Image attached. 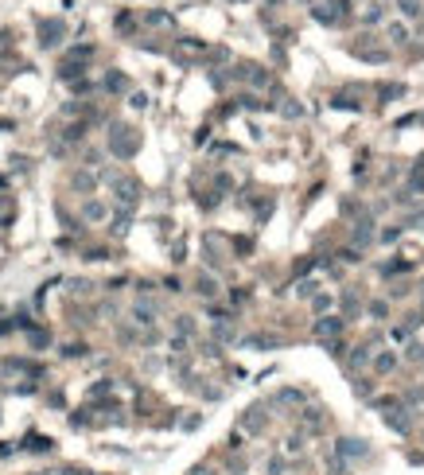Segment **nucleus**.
Listing matches in <instances>:
<instances>
[{"instance_id": "obj_4", "label": "nucleus", "mask_w": 424, "mask_h": 475, "mask_svg": "<svg viewBox=\"0 0 424 475\" xmlns=\"http://www.w3.org/2000/svg\"><path fill=\"white\" fill-rule=\"evenodd\" d=\"M354 246H370V238H374V230H370V218H362V222H354Z\"/></svg>"}, {"instance_id": "obj_7", "label": "nucleus", "mask_w": 424, "mask_h": 475, "mask_svg": "<svg viewBox=\"0 0 424 475\" xmlns=\"http://www.w3.org/2000/svg\"><path fill=\"white\" fill-rule=\"evenodd\" d=\"M311 16H315L319 24H338V12L331 8V4H319V8H311Z\"/></svg>"}, {"instance_id": "obj_2", "label": "nucleus", "mask_w": 424, "mask_h": 475, "mask_svg": "<svg viewBox=\"0 0 424 475\" xmlns=\"http://www.w3.org/2000/svg\"><path fill=\"white\" fill-rule=\"evenodd\" d=\"M338 331H343V320H338V315H327V320L315 324V335H319V339H335Z\"/></svg>"}, {"instance_id": "obj_14", "label": "nucleus", "mask_w": 424, "mask_h": 475, "mask_svg": "<svg viewBox=\"0 0 424 475\" xmlns=\"http://www.w3.org/2000/svg\"><path fill=\"white\" fill-rule=\"evenodd\" d=\"M393 362H397L393 355H378V362H374V366H378V370L385 374V370H393Z\"/></svg>"}, {"instance_id": "obj_3", "label": "nucleus", "mask_w": 424, "mask_h": 475, "mask_svg": "<svg viewBox=\"0 0 424 475\" xmlns=\"http://www.w3.org/2000/svg\"><path fill=\"white\" fill-rule=\"evenodd\" d=\"M62 31H66V28H62L59 20H47L43 28H39V35H43V47H55V43H59V35H62Z\"/></svg>"}, {"instance_id": "obj_19", "label": "nucleus", "mask_w": 424, "mask_h": 475, "mask_svg": "<svg viewBox=\"0 0 424 475\" xmlns=\"http://www.w3.org/2000/svg\"><path fill=\"white\" fill-rule=\"evenodd\" d=\"M195 327H191V315H179V335H191Z\"/></svg>"}, {"instance_id": "obj_9", "label": "nucleus", "mask_w": 424, "mask_h": 475, "mask_svg": "<svg viewBox=\"0 0 424 475\" xmlns=\"http://www.w3.org/2000/svg\"><path fill=\"white\" fill-rule=\"evenodd\" d=\"M389 39H393V43H405V39H409L405 24H389Z\"/></svg>"}, {"instance_id": "obj_12", "label": "nucleus", "mask_w": 424, "mask_h": 475, "mask_svg": "<svg viewBox=\"0 0 424 475\" xmlns=\"http://www.w3.org/2000/svg\"><path fill=\"white\" fill-rule=\"evenodd\" d=\"M129 82H125V74H109L105 78V90H125Z\"/></svg>"}, {"instance_id": "obj_5", "label": "nucleus", "mask_w": 424, "mask_h": 475, "mask_svg": "<svg viewBox=\"0 0 424 475\" xmlns=\"http://www.w3.org/2000/svg\"><path fill=\"white\" fill-rule=\"evenodd\" d=\"M358 51V59H366V62H385L389 59V51H381V47H354Z\"/></svg>"}, {"instance_id": "obj_8", "label": "nucleus", "mask_w": 424, "mask_h": 475, "mask_svg": "<svg viewBox=\"0 0 424 475\" xmlns=\"http://www.w3.org/2000/svg\"><path fill=\"white\" fill-rule=\"evenodd\" d=\"M343 456H366V440H343Z\"/></svg>"}, {"instance_id": "obj_20", "label": "nucleus", "mask_w": 424, "mask_h": 475, "mask_svg": "<svg viewBox=\"0 0 424 475\" xmlns=\"http://www.w3.org/2000/svg\"><path fill=\"white\" fill-rule=\"evenodd\" d=\"M385 312H389V308H385L381 300H378V304H370V315H378V320H381V315H385Z\"/></svg>"}, {"instance_id": "obj_16", "label": "nucleus", "mask_w": 424, "mask_h": 475, "mask_svg": "<svg viewBox=\"0 0 424 475\" xmlns=\"http://www.w3.org/2000/svg\"><path fill=\"white\" fill-rule=\"evenodd\" d=\"M199 292H203V296H210V292H214V281H210V277H199Z\"/></svg>"}, {"instance_id": "obj_6", "label": "nucleus", "mask_w": 424, "mask_h": 475, "mask_svg": "<svg viewBox=\"0 0 424 475\" xmlns=\"http://www.w3.org/2000/svg\"><path fill=\"white\" fill-rule=\"evenodd\" d=\"M132 315H136V324H152V320H156V304H136V308H132Z\"/></svg>"}, {"instance_id": "obj_15", "label": "nucleus", "mask_w": 424, "mask_h": 475, "mask_svg": "<svg viewBox=\"0 0 424 475\" xmlns=\"http://www.w3.org/2000/svg\"><path fill=\"white\" fill-rule=\"evenodd\" d=\"M397 238H401V230H397V226H385V230H381V242H397Z\"/></svg>"}, {"instance_id": "obj_13", "label": "nucleus", "mask_w": 424, "mask_h": 475, "mask_svg": "<svg viewBox=\"0 0 424 475\" xmlns=\"http://www.w3.org/2000/svg\"><path fill=\"white\" fill-rule=\"evenodd\" d=\"M28 448H35V452H47V448H51V440H47V436H28Z\"/></svg>"}, {"instance_id": "obj_1", "label": "nucleus", "mask_w": 424, "mask_h": 475, "mask_svg": "<svg viewBox=\"0 0 424 475\" xmlns=\"http://www.w3.org/2000/svg\"><path fill=\"white\" fill-rule=\"evenodd\" d=\"M113 191H117V203H125V207L136 203V183L132 179H113Z\"/></svg>"}, {"instance_id": "obj_17", "label": "nucleus", "mask_w": 424, "mask_h": 475, "mask_svg": "<svg viewBox=\"0 0 424 475\" xmlns=\"http://www.w3.org/2000/svg\"><path fill=\"white\" fill-rule=\"evenodd\" d=\"M148 24H172V16H167V12H152V16H148Z\"/></svg>"}, {"instance_id": "obj_11", "label": "nucleus", "mask_w": 424, "mask_h": 475, "mask_svg": "<svg viewBox=\"0 0 424 475\" xmlns=\"http://www.w3.org/2000/svg\"><path fill=\"white\" fill-rule=\"evenodd\" d=\"M86 218H94V222L105 218V207H102V203H86Z\"/></svg>"}, {"instance_id": "obj_10", "label": "nucleus", "mask_w": 424, "mask_h": 475, "mask_svg": "<svg viewBox=\"0 0 424 475\" xmlns=\"http://www.w3.org/2000/svg\"><path fill=\"white\" fill-rule=\"evenodd\" d=\"M397 4H401L405 16H420V0H397Z\"/></svg>"}, {"instance_id": "obj_18", "label": "nucleus", "mask_w": 424, "mask_h": 475, "mask_svg": "<svg viewBox=\"0 0 424 475\" xmlns=\"http://www.w3.org/2000/svg\"><path fill=\"white\" fill-rule=\"evenodd\" d=\"M378 20H381V4H374V8L366 12V24H378Z\"/></svg>"}]
</instances>
